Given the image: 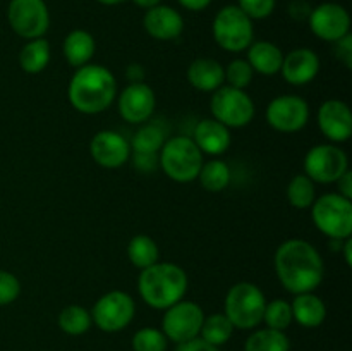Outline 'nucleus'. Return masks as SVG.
<instances>
[{
  "instance_id": "ddd939ff",
  "label": "nucleus",
  "mask_w": 352,
  "mask_h": 351,
  "mask_svg": "<svg viewBox=\"0 0 352 351\" xmlns=\"http://www.w3.org/2000/svg\"><path fill=\"white\" fill-rule=\"evenodd\" d=\"M265 119L268 126L278 133H298L308 124L309 105L305 98L298 95L275 96L265 110Z\"/></svg>"
},
{
  "instance_id": "6e6552de",
  "label": "nucleus",
  "mask_w": 352,
  "mask_h": 351,
  "mask_svg": "<svg viewBox=\"0 0 352 351\" xmlns=\"http://www.w3.org/2000/svg\"><path fill=\"white\" fill-rule=\"evenodd\" d=\"M210 110L213 119L222 123L223 126L244 127L253 120L256 107L253 98L244 89L232 86H220L210 98Z\"/></svg>"
},
{
  "instance_id": "cd10ccee",
  "label": "nucleus",
  "mask_w": 352,
  "mask_h": 351,
  "mask_svg": "<svg viewBox=\"0 0 352 351\" xmlns=\"http://www.w3.org/2000/svg\"><path fill=\"white\" fill-rule=\"evenodd\" d=\"M58 329L65 332L67 336H82L89 330L93 320L89 310H86L81 305H69L60 310L58 313Z\"/></svg>"
},
{
  "instance_id": "c756f323",
  "label": "nucleus",
  "mask_w": 352,
  "mask_h": 351,
  "mask_svg": "<svg viewBox=\"0 0 352 351\" xmlns=\"http://www.w3.org/2000/svg\"><path fill=\"white\" fill-rule=\"evenodd\" d=\"M232 334L234 326L223 313H213V315L205 317L201 330H199V337L217 348L226 344L232 337Z\"/></svg>"
},
{
  "instance_id": "6ab92c4d",
  "label": "nucleus",
  "mask_w": 352,
  "mask_h": 351,
  "mask_svg": "<svg viewBox=\"0 0 352 351\" xmlns=\"http://www.w3.org/2000/svg\"><path fill=\"white\" fill-rule=\"evenodd\" d=\"M143 28L155 40L172 41L184 31V17L174 7L160 3L144 12Z\"/></svg>"
},
{
  "instance_id": "c85d7f7f",
  "label": "nucleus",
  "mask_w": 352,
  "mask_h": 351,
  "mask_svg": "<svg viewBox=\"0 0 352 351\" xmlns=\"http://www.w3.org/2000/svg\"><path fill=\"white\" fill-rule=\"evenodd\" d=\"M198 181L206 191L220 193L229 186L230 169L223 160H208L203 162L201 171L198 174Z\"/></svg>"
},
{
  "instance_id": "f704fd0d",
  "label": "nucleus",
  "mask_w": 352,
  "mask_h": 351,
  "mask_svg": "<svg viewBox=\"0 0 352 351\" xmlns=\"http://www.w3.org/2000/svg\"><path fill=\"white\" fill-rule=\"evenodd\" d=\"M223 76H226L227 86L246 89L253 81L254 71L246 58H234L227 67H223Z\"/></svg>"
},
{
  "instance_id": "7ed1b4c3",
  "label": "nucleus",
  "mask_w": 352,
  "mask_h": 351,
  "mask_svg": "<svg viewBox=\"0 0 352 351\" xmlns=\"http://www.w3.org/2000/svg\"><path fill=\"white\" fill-rule=\"evenodd\" d=\"M189 279L182 267L172 262H157L143 268L138 277V292L148 306L155 310H167L184 299Z\"/></svg>"
},
{
  "instance_id": "a878e982",
  "label": "nucleus",
  "mask_w": 352,
  "mask_h": 351,
  "mask_svg": "<svg viewBox=\"0 0 352 351\" xmlns=\"http://www.w3.org/2000/svg\"><path fill=\"white\" fill-rule=\"evenodd\" d=\"M127 258L134 267L143 270L160 262V248L153 237L146 234H138L127 244Z\"/></svg>"
},
{
  "instance_id": "5701e85b",
  "label": "nucleus",
  "mask_w": 352,
  "mask_h": 351,
  "mask_svg": "<svg viewBox=\"0 0 352 351\" xmlns=\"http://www.w3.org/2000/svg\"><path fill=\"white\" fill-rule=\"evenodd\" d=\"M294 296L296 298L291 303L292 320L306 329H315L325 322L327 306L320 296H316L315 292H301Z\"/></svg>"
},
{
  "instance_id": "20e7f679",
  "label": "nucleus",
  "mask_w": 352,
  "mask_h": 351,
  "mask_svg": "<svg viewBox=\"0 0 352 351\" xmlns=\"http://www.w3.org/2000/svg\"><path fill=\"white\" fill-rule=\"evenodd\" d=\"M158 153V165L164 174L181 184L196 181L205 162L201 150L189 136H174L165 140Z\"/></svg>"
},
{
  "instance_id": "f257e3e1",
  "label": "nucleus",
  "mask_w": 352,
  "mask_h": 351,
  "mask_svg": "<svg viewBox=\"0 0 352 351\" xmlns=\"http://www.w3.org/2000/svg\"><path fill=\"white\" fill-rule=\"evenodd\" d=\"M275 274L292 295L313 292L325 277V265L320 251L309 241L292 237L275 251Z\"/></svg>"
},
{
  "instance_id": "a211bd4d",
  "label": "nucleus",
  "mask_w": 352,
  "mask_h": 351,
  "mask_svg": "<svg viewBox=\"0 0 352 351\" xmlns=\"http://www.w3.org/2000/svg\"><path fill=\"white\" fill-rule=\"evenodd\" d=\"M320 72V57L311 48H294L287 52L282 61L280 74L289 85L305 86L311 83Z\"/></svg>"
},
{
  "instance_id": "2eb2a0df",
  "label": "nucleus",
  "mask_w": 352,
  "mask_h": 351,
  "mask_svg": "<svg viewBox=\"0 0 352 351\" xmlns=\"http://www.w3.org/2000/svg\"><path fill=\"white\" fill-rule=\"evenodd\" d=\"M119 114L126 123L143 124L153 116L157 96L153 88L143 81L131 83L119 93Z\"/></svg>"
},
{
  "instance_id": "7c9ffc66",
  "label": "nucleus",
  "mask_w": 352,
  "mask_h": 351,
  "mask_svg": "<svg viewBox=\"0 0 352 351\" xmlns=\"http://www.w3.org/2000/svg\"><path fill=\"white\" fill-rule=\"evenodd\" d=\"M165 143V133L157 124H144L134 133L131 141L133 153H158Z\"/></svg>"
},
{
  "instance_id": "393cba45",
  "label": "nucleus",
  "mask_w": 352,
  "mask_h": 351,
  "mask_svg": "<svg viewBox=\"0 0 352 351\" xmlns=\"http://www.w3.org/2000/svg\"><path fill=\"white\" fill-rule=\"evenodd\" d=\"M50 43L45 38L28 40L19 52V65L28 74H40L50 62Z\"/></svg>"
},
{
  "instance_id": "a18cd8bd",
  "label": "nucleus",
  "mask_w": 352,
  "mask_h": 351,
  "mask_svg": "<svg viewBox=\"0 0 352 351\" xmlns=\"http://www.w3.org/2000/svg\"><path fill=\"white\" fill-rule=\"evenodd\" d=\"M133 2L136 3L138 7H141V9L148 10V9H151V7H157V6H160V3H162V0H133Z\"/></svg>"
},
{
  "instance_id": "c9c22d12",
  "label": "nucleus",
  "mask_w": 352,
  "mask_h": 351,
  "mask_svg": "<svg viewBox=\"0 0 352 351\" xmlns=\"http://www.w3.org/2000/svg\"><path fill=\"white\" fill-rule=\"evenodd\" d=\"M250 19L261 21L274 14L277 0H237L236 3Z\"/></svg>"
},
{
  "instance_id": "ea45409f",
  "label": "nucleus",
  "mask_w": 352,
  "mask_h": 351,
  "mask_svg": "<svg viewBox=\"0 0 352 351\" xmlns=\"http://www.w3.org/2000/svg\"><path fill=\"white\" fill-rule=\"evenodd\" d=\"M175 351H220V348L213 346V344L206 343L201 337H192V339L184 341V343H179Z\"/></svg>"
},
{
  "instance_id": "1a4fd4ad",
  "label": "nucleus",
  "mask_w": 352,
  "mask_h": 351,
  "mask_svg": "<svg viewBox=\"0 0 352 351\" xmlns=\"http://www.w3.org/2000/svg\"><path fill=\"white\" fill-rule=\"evenodd\" d=\"M91 320L103 332L124 330L136 315V303L126 291H109L96 299L93 305Z\"/></svg>"
},
{
  "instance_id": "58836bf2",
  "label": "nucleus",
  "mask_w": 352,
  "mask_h": 351,
  "mask_svg": "<svg viewBox=\"0 0 352 351\" xmlns=\"http://www.w3.org/2000/svg\"><path fill=\"white\" fill-rule=\"evenodd\" d=\"M336 47L339 61H342L346 67H352V34H346L339 41H336Z\"/></svg>"
},
{
  "instance_id": "79ce46f5",
  "label": "nucleus",
  "mask_w": 352,
  "mask_h": 351,
  "mask_svg": "<svg viewBox=\"0 0 352 351\" xmlns=\"http://www.w3.org/2000/svg\"><path fill=\"white\" fill-rule=\"evenodd\" d=\"M184 9L191 10V12H201V10L208 9L212 6L213 0H177Z\"/></svg>"
},
{
  "instance_id": "e433bc0d",
  "label": "nucleus",
  "mask_w": 352,
  "mask_h": 351,
  "mask_svg": "<svg viewBox=\"0 0 352 351\" xmlns=\"http://www.w3.org/2000/svg\"><path fill=\"white\" fill-rule=\"evenodd\" d=\"M21 295V282L12 272L0 268V306L10 305Z\"/></svg>"
},
{
  "instance_id": "49530a36",
  "label": "nucleus",
  "mask_w": 352,
  "mask_h": 351,
  "mask_svg": "<svg viewBox=\"0 0 352 351\" xmlns=\"http://www.w3.org/2000/svg\"><path fill=\"white\" fill-rule=\"evenodd\" d=\"M98 3H102V6H107V7H113V6H119V3H124L126 0H96Z\"/></svg>"
},
{
  "instance_id": "a19ab883",
  "label": "nucleus",
  "mask_w": 352,
  "mask_h": 351,
  "mask_svg": "<svg viewBox=\"0 0 352 351\" xmlns=\"http://www.w3.org/2000/svg\"><path fill=\"white\" fill-rule=\"evenodd\" d=\"M337 186H339V195H342L344 198L352 200V172L351 169L342 176V178L337 181Z\"/></svg>"
},
{
  "instance_id": "72a5a7b5",
  "label": "nucleus",
  "mask_w": 352,
  "mask_h": 351,
  "mask_svg": "<svg viewBox=\"0 0 352 351\" xmlns=\"http://www.w3.org/2000/svg\"><path fill=\"white\" fill-rule=\"evenodd\" d=\"M131 344H133L134 351H167L168 339L160 329L143 327L134 332Z\"/></svg>"
},
{
  "instance_id": "9d476101",
  "label": "nucleus",
  "mask_w": 352,
  "mask_h": 351,
  "mask_svg": "<svg viewBox=\"0 0 352 351\" xmlns=\"http://www.w3.org/2000/svg\"><path fill=\"white\" fill-rule=\"evenodd\" d=\"M349 171L347 153L336 143H322L309 148L305 157V174L313 182L332 184Z\"/></svg>"
},
{
  "instance_id": "bb28decb",
  "label": "nucleus",
  "mask_w": 352,
  "mask_h": 351,
  "mask_svg": "<svg viewBox=\"0 0 352 351\" xmlns=\"http://www.w3.org/2000/svg\"><path fill=\"white\" fill-rule=\"evenodd\" d=\"M244 351H291V341L284 330L256 329L244 343Z\"/></svg>"
},
{
  "instance_id": "4be33fe9",
  "label": "nucleus",
  "mask_w": 352,
  "mask_h": 351,
  "mask_svg": "<svg viewBox=\"0 0 352 351\" xmlns=\"http://www.w3.org/2000/svg\"><path fill=\"white\" fill-rule=\"evenodd\" d=\"M248 62L254 72L261 76H274L280 72L284 52L272 41L258 40L248 47Z\"/></svg>"
},
{
  "instance_id": "4468645a",
  "label": "nucleus",
  "mask_w": 352,
  "mask_h": 351,
  "mask_svg": "<svg viewBox=\"0 0 352 351\" xmlns=\"http://www.w3.org/2000/svg\"><path fill=\"white\" fill-rule=\"evenodd\" d=\"M311 33L323 41L336 43L351 33V16L344 6L337 2H323L311 9L308 16Z\"/></svg>"
},
{
  "instance_id": "423d86ee",
  "label": "nucleus",
  "mask_w": 352,
  "mask_h": 351,
  "mask_svg": "<svg viewBox=\"0 0 352 351\" xmlns=\"http://www.w3.org/2000/svg\"><path fill=\"white\" fill-rule=\"evenodd\" d=\"M311 219L316 229L330 240H347L352 236V200L339 193H327L313 202Z\"/></svg>"
},
{
  "instance_id": "f3484780",
  "label": "nucleus",
  "mask_w": 352,
  "mask_h": 351,
  "mask_svg": "<svg viewBox=\"0 0 352 351\" xmlns=\"http://www.w3.org/2000/svg\"><path fill=\"white\" fill-rule=\"evenodd\" d=\"M318 127L332 143H344L352 136V112L342 100H327L316 114Z\"/></svg>"
},
{
  "instance_id": "c03bdc74",
  "label": "nucleus",
  "mask_w": 352,
  "mask_h": 351,
  "mask_svg": "<svg viewBox=\"0 0 352 351\" xmlns=\"http://www.w3.org/2000/svg\"><path fill=\"white\" fill-rule=\"evenodd\" d=\"M340 250H342L344 253V260H346V264L352 265V237H347V240L342 241V246H340Z\"/></svg>"
},
{
  "instance_id": "f03ea898",
  "label": "nucleus",
  "mask_w": 352,
  "mask_h": 351,
  "mask_svg": "<svg viewBox=\"0 0 352 351\" xmlns=\"http://www.w3.org/2000/svg\"><path fill=\"white\" fill-rule=\"evenodd\" d=\"M69 103L86 116L102 114L116 102L117 79L110 69L100 64H86L76 69L67 86Z\"/></svg>"
},
{
  "instance_id": "37998d69",
  "label": "nucleus",
  "mask_w": 352,
  "mask_h": 351,
  "mask_svg": "<svg viewBox=\"0 0 352 351\" xmlns=\"http://www.w3.org/2000/svg\"><path fill=\"white\" fill-rule=\"evenodd\" d=\"M302 9H311V7H309L308 3L305 2V0H294V2L289 6V14H291L294 19L301 21V19H305V17H308V16H305V14H302Z\"/></svg>"
},
{
  "instance_id": "2f4dec72",
  "label": "nucleus",
  "mask_w": 352,
  "mask_h": 351,
  "mask_svg": "<svg viewBox=\"0 0 352 351\" xmlns=\"http://www.w3.org/2000/svg\"><path fill=\"white\" fill-rule=\"evenodd\" d=\"M316 189L315 182L306 174H298L289 181L287 184V200L294 209L305 210L309 209L315 202Z\"/></svg>"
},
{
  "instance_id": "412c9836",
  "label": "nucleus",
  "mask_w": 352,
  "mask_h": 351,
  "mask_svg": "<svg viewBox=\"0 0 352 351\" xmlns=\"http://www.w3.org/2000/svg\"><path fill=\"white\" fill-rule=\"evenodd\" d=\"M188 81L191 83L192 88L199 89V92L213 93L226 81L223 65L215 58H196L188 67Z\"/></svg>"
},
{
  "instance_id": "9b49d317",
  "label": "nucleus",
  "mask_w": 352,
  "mask_h": 351,
  "mask_svg": "<svg viewBox=\"0 0 352 351\" xmlns=\"http://www.w3.org/2000/svg\"><path fill=\"white\" fill-rule=\"evenodd\" d=\"M7 21L14 33L24 40L43 38L50 28V10L45 0H10Z\"/></svg>"
},
{
  "instance_id": "473e14b6",
  "label": "nucleus",
  "mask_w": 352,
  "mask_h": 351,
  "mask_svg": "<svg viewBox=\"0 0 352 351\" xmlns=\"http://www.w3.org/2000/svg\"><path fill=\"white\" fill-rule=\"evenodd\" d=\"M263 322L268 329L275 330H284L291 326L294 320H292V310L291 303L285 301L282 298L272 299L270 303L267 301L263 312Z\"/></svg>"
},
{
  "instance_id": "39448f33",
  "label": "nucleus",
  "mask_w": 352,
  "mask_h": 351,
  "mask_svg": "<svg viewBox=\"0 0 352 351\" xmlns=\"http://www.w3.org/2000/svg\"><path fill=\"white\" fill-rule=\"evenodd\" d=\"M267 305L263 291L253 282H237L229 289L223 301V315L230 320L234 329L253 330L263 322Z\"/></svg>"
},
{
  "instance_id": "f8f14e48",
  "label": "nucleus",
  "mask_w": 352,
  "mask_h": 351,
  "mask_svg": "<svg viewBox=\"0 0 352 351\" xmlns=\"http://www.w3.org/2000/svg\"><path fill=\"white\" fill-rule=\"evenodd\" d=\"M203 320H205V312L198 303L181 299L165 310L162 319V332L175 344L184 343L199 336Z\"/></svg>"
},
{
  "instance_id": "b1692460",
  "label": "nucleus",
  "mask_w": 352,
  "mask_h": 351,
  "mask_svg": "<svg viewBox=\"0 0 352 351\" xmlns=\"http://www.w3.org/2000/svg\"><path fill=\"white\" fill-rule=\"evenodd\" d=\"M95 38L86 30H72L62 43V52L69 65L74 69L89 64L95 55Z\"/></svg>"
},
{
  "instance_id": "dca6fc26",
  "label": "nucleus",
  "mask_w": 352,
  "mask_h": 351,
  "mask_svg": "<svg viewBox=\"0 0 352 351\" xmlns=\"http://www.w3.org/2000/svg\"><path fill=\"white\" fill-rule=\"evenodd\" d=\"M91 158L103 169H119L131 158V143L112 129L98 131L89 141Z\"/></svg>"
},
{
  "instance_id": "0eeeda50",
  "label": "nucleus",
  "mask_w": 352,
  "mask_h": 351,
  "mask_svg": "<svg viewBox=\"0 0 352 351\" xmlns=\"http://www.w3.org/2000/svg\"><path fill=\"white\" fill-rule=\"evenodd\" d=\"M213 40L226 52L248 50L254 41L253 19L246 16L237 6H226L217 12L212 24Z\"/></svg>"
},
{
  "instance_id": "aec40b11",
  "label": "nucleus",
  "mask_w": 352,
  "mask_h": 351,
  "mask_svg": "<svg viewBox=\"0 0 352 351\" xmlns=\"http://www.w3.org/2000/svg\"><path fill=\"white\" fill-rule=\"evenodd\" d=\"M192 141L201 150V153L217 157V155H222L229 150L232 138H230L229 127L210 117V119H203L196 124Z\"/></svg>"
},
{
  "instance_id": "4c0bfd02",
  "label": "nucleus",
  "mask_w": 352,
  "mask_h": 351,
  "mask_svg": "<svg viewBox=\"0 0 352 351\" xmlns=\"http://www.w3.org/2000/svg\"><path fill=\"white\" fill-rule=\"evenodd\" d=\"M134 167L141 172H153L158 167V153H133Z\"/></svg>"
}]
</instances>
